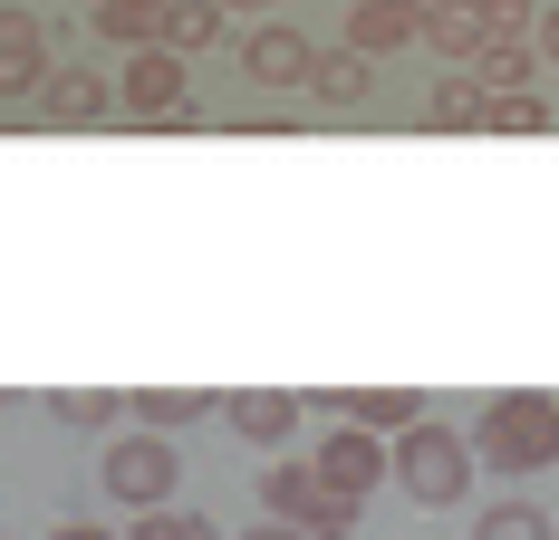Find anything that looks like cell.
<instances>
[{
  "label": "cell",
  "mask_w": 559,
  "mask_h": 540,
  "mask_svg": "<svg viewBox=\"0 0 559 540\" xmlns=\"http://www.w3.org/2000/svg\"><path fill=\"white\" fill-rule=\"evenodd\" d=\"M223 10H271V0H223Z\"/></svg>",
  "instance_id": "obj_28"
},
{
  "label": "cell",
  "mask_w": 559,
  "mask_h": 540,
  "mask_svg": "<svg viewBox=\"0 0 559 540\" xmlns=\"http://www.w3.org/2000/svg\"><path fill=\"white\" fill-rule=\"evenodd\" d=\"M309 406H319V415H337V425L386 434V444H395L405 425H425V396H415V386H319Z\"/></svg>",
  "instance_id": "obj_8"
},
{
  "label": "cell",
  "mask_w": 559,
  "mask_h": 540,
  "mask_svg": "<svg viewBox=\"0 0 559 540\" xmlns=\"http://www.w3.org/2000/svg\"><path fill=\"white\" fill-rule=\"evenodd\" d=\"M87 30H97L107 49H165V0H97Z\"/></svg>",
  "instance_id": "obj_15"
},
{
  "label": "cell",
  "mask_w": 559,
  "mask_h": 540,
  "mask_svg": "<svg viewBox=\"0 0 559 540\" xmlns=\"http://www.w3.org/2000/svg\"><path fill=\"white\" fill-rule=\"evenodd\" d=\"M425 49H435V58H453V68H473V58L492 49V30H483L473 10H435V0H425Z\"/></svg>",
  "instance_id": "obj_18"
},
{
  "label": "cell",
  "mask_w": 559,
  "mask_h": 540,
  "mask_svg": "<svg viewBox=\"0 0 559 540\" xmlns=\"http://www.w3.org/2000/svg\"><path fill=\"white\" fill-rule=\"evenodd\" d=\"M415 39H425V0H357L347 10V49H367V58H395Z\"/></svg>",
  "instance_id": "obj_12"
},
{
  "label": "cell",
  "mask_w": 559,
  "mask_h": 540,
  "mask_svg": "<svg viewBox=\"0 0 559 540\" xmlns=\"http://www.w3.org/2000/svg\"><path fill=\"white\" fill-rule=\"evenodd\" d=\"M299 415H309V396H289V386H231L223 396V425L241 434V444H261V454H280V444L299 434Z\"/></svg>",
  "instance_id": "obj_10"
},
{
  "label": "cell",
  "mask_w": 559,
  "mask_h": 540,
  "mask_svg": "<svg viewBox=\"0 0 559 540\" xmlns=\"http://www.w3.org/2000/svg\"><path fill=\"white\" fill-rule=\"evenodd\" d=\"M425 126H444V136H463V126H492L483 78H473V68H463V78H444V87H435V107H425Z\"/></svg>",
  "instance_id": "obj_20"
},
{
  "label": "cell",
  "mask_w": 559,
  "mask_h": 540,
  "mask_svg": "<svg viewBox=\"0 0 559 540\" xmlns=\"http://www.w3.org/2000/svg\"><path fill=\"white\" fill-rule=\"evenodd\" d=\"M241 540H309V531H289V521H251Z\"/></svg>",
  "instance_id": "obj_26"
},
{
  "label": "cell",
  "mask_w": 559,
  "mask_h": 540,
  "mask_svg": "<svg viewBox=\"0 0 559 540\" xmlns=\"http://www.w3.org/2000/svg\"><path fill=\"white\" fill-rule=\"evenodd\" d=\"M49 540H116V531H97V521H58Z\"/></svg>",
  "instance_id": "obj_25"
},
{
  "label": "cell",
  "mask_w": 559,
  "mask_h": 540,
  "mask_svg": "<svg viewBox=\"0 0 559 540\" xmlns=\"http://www.w3.org/2000/svg\"><path fill=\"white\" fill-rule=\"evenodd\" d=\"M531 49H540V68H559V0L540 10V30H531Z\"/></svg>",
  "instance_id": "obj_24"
},
{
  "label": "cell",
  "mask_w": 559,
  "mask_h": 540,
  "mask_svg": "<svg viewBox=\"0 0 559 540\" xmlns=\"http://www.w3.org/2000/svg\"><path fill=\"white\" fill-rule=\"evenodd\" d=\"M223 30H231V10H223V0H165V49H174V58L223 49Z\"/></svg>",
  "instance_id": "obj_16"
},
{
  "label": "cell",
  "mask_w": 559,
  "mask_h": 540,
  "mask_svg": "<svg viewBox=\"0 0 559 540\" xmlns=\"http://www.w3.org/2000/svg\"><path fill=\"white\" fill-rule=\"evenodd\" d=\"M49 30H39V10H20V0H0V107H20V97H39L49 87Z\"/></svg>",
  "instance_id": "obj_6"
},
{
  "label": "cell",
  "mask_w": 559,
  "mask_h": 540,
  "mask_svg": "<svg viewBox=\"0 0 559 540\" xmlns=\"http://www.w3.org/2000/svg\"><path fill=\"white\" fill-rule=\"evenodd\" d=\"M39 116H49V126H107L116 116V78L68 58V68H49V87H39Z\"/></svg>",
  "instance_id": "obj_11"
},
{
  "label": "cell",
  "mask_w": 559,
  "mask_h": 540,
  "mask_svg": "<svg viewBox=\"0 0 559 540\" xmlns=\"http://www.w3.org/2000/svg\"><path fill=\"white\" fill-rule=\"evenodd\" d=\"M473 78H483V97H521V87H540V49L531 39H492L473 58Z\"/></svg>",
  "instance_id": "obj_17"
},
{
  "label": "cell",
  "mask_w": 559,
  "mask_h": 540,
  "mask_svg": "<svg viewBox=\"0 0 559 540\" xmlns=\"http://www.w3.org/2000/svg\"><path fill=\"white\" fill-rule=\"evenodd\" d=\"M126 415H135L145 434H193V425H213V415H223V396H213V386H135V396H126Z\"/></svg>",
  "instance_id": "obj_13"
},
{
  "label": "cell",
  "mask_w": 559,
  "mask_h": 540,
  "mask_svg": "<svg viewBox=\"0 0 559 540\" xmlns=\"http://www.w3.org/2000/svg\"><path fill=\"white\" fill-rule=\"evenodd\" d=\"M319 463V483L329 492H347V502H367V492L395 473V454H386V434H367V425H329V444L309 454Z\"/></svg>",
  "instance_id": "obj_7"
},
{
  "label": "cell",
  "mask_w": 559,
  "mask_h": 540,
  "mask_svg": "<svg viewBox=\"0 0 559 540\" xmlns=\"http://www.w3.org/2000/svg\"><path fill=\"white\" fill-rule=\"evenodd\" d=\"M116 116H135V126H183V116H193V58L126 49L116 58Z\"/></svg>",
  "instance_id": "obj_4"
},
{
  "label": "cell",
  "mask_w": 559,
  "mask_h": 540,
  "mask_svg": "<svg viewBox=\"0 0 559 540\" xmlns=\"http://www.w3.org/2000/svg\"><path fill=\"white\" fill-rule=\"evenodd\" d=\"M309 68H319V49H309L289 20H261V30L241 39V78H251L261 97H280V87H309Z\"/></svg>",
  "instance_id": "obj_9"
},
{
  "label": "cell",
  "mask_w": 559,
  "mask_h": 540,
  "mask_svg": "<svg viewBox=\"0 0 559 540\" xmlns=\"http://www.w3.org/2000/svg\"><path fill=\"white\" fill-rule=\"evenodd\" d=\"M435 10H473V20H483V10H492V0H435Z\"/></svg>",
  "instance_id": "obj_27"
},
{
  "label": "cell",
  "mask_w": 559,
  "mask_h": 540,
  "mask_svg": "<svg viewBox=\"0 0 559 540\" xmlns=\"http://www.w3.org/2000/svg\"><path fill=\"white\" fill-rule=\"evenodd\" d=\"M550 126V97L540 87H521V97H492V136H540Z\"/></svg>",
  "instance_id": "obj_23"
},
{
  "label": "cell",
  "mask_w": 559,
  "mask_h": 540,
  "mask_svg": "<svg viewBox=\"0 0 559 540\" xmlns=\"http://www.w3.org/2000/svg\"><path fill=\"white\" fill-rule=\"evenodd\" d=\"M261 521H289L309 540H347L357 531V502L319 483V463H261Z\"/></svg>",
  "instance_id": "obj_3"
},
{
  "label": "cell",
  "mask_w": 559,
  "mask_h": 540,
  "mask_svg": "<svg viewBox=\"0 0 559 540\" xmlns=\"http://www.w3.org/2000/svg\"><path fill=\"white\" fill-rule=\"evenodd\" d=\"M473 454L492 473H550L559 463V396L540 386H502L483 415H473Z\"/></svg>",
  "instance_id": "obj_1"
},
{
  "label": "cell",
  "mask_w": 559,
  "mask_h": 540,
  "mask_svg": "<svg viewBox=\"0 0 559 540\" xmlns=\"http://www.w3.org/2000/svg\"><path fill=\"white\" fill-rule=\"evenodd\" d=\"M386 454H395V483L415 492V512H453V502L473 492V473H483V454H473V434L435 425V415H425V425H405V434L386 444Z\"/></svg>",
  "instance_id": "obj_2"
},
{
  "label": "cell",
  "mask_w": 559,
  "mask_h": 540,
  "mask_svg": "<svg viewBox=\"0 0 559 540\" xmlns=\"http://www.w3.org/2000/svg\"><path fill=\"white\" fill-rule=\"evenodd\" d=\"M126 540H223V531H213L203 512H174V502H165V512H135V531H126Z\"/></svg>",
  "instance_id": "obj_22"
},
{
  "label": "cell",
  "mask_w": 559,
  "mask_h": 540,
  "mask_svg": "<svg viewBox=\"0 0 559 540\" xmlns=\"http://www.w3.org/2000/svg\"><path fill=\"white\" fill-rule=\"evenodd\" d=\"M39 406H49L58 425H78V434H107L116 415H126V396H107V386H49Z\"/></svg>",
  "instance_id": "obj_19"
},
{
  "label": "cell",
  "mask_w": 559,
  "mask_h": 540,
  "mask_svg": "<svg viewBox=\"0 0 559 540\" xmlns=\"http://www.w3.org/2000/svg\"><path fill=\"white\" fill-rule=\"evenodd\" d=\"M473 540H559V531H550L540 502H492V512L473 521Z\"/></svg>",
  "instance_id": "obj_21"
},
{
  "label": "cell",
  "mask_w": 559,
  "mask_h": 540,
  "mask_svg": "<svg viewBox=\"0 0 559 540\" xmlns=\"http://www.w3.org/2000/svg\"><path fill=\"white\" fill-rule=\"evenodd\" d=\"M309 97H319V107H367V97H377V58L367 49H319V68H309Z\"/></svg>",
  "instance_id": "obj_14"
},
{
  "label": "cell",
  "mask_w": 559,
  "mask_h": 540,
  "mask_svg": "<svg viewBox=\"0 0 559 540\" xmlns=\"http://www.w3.org/2000/svg\"><path fill=\"white\" fill-rule=\"evenodd\" d=\"M97 473H107V492L126 502V512H165L174 483H183V463H174V434H145V425H135V434H116Z\"/></svg>",
  "instance_id": "obj_5"
}]
</instances>
